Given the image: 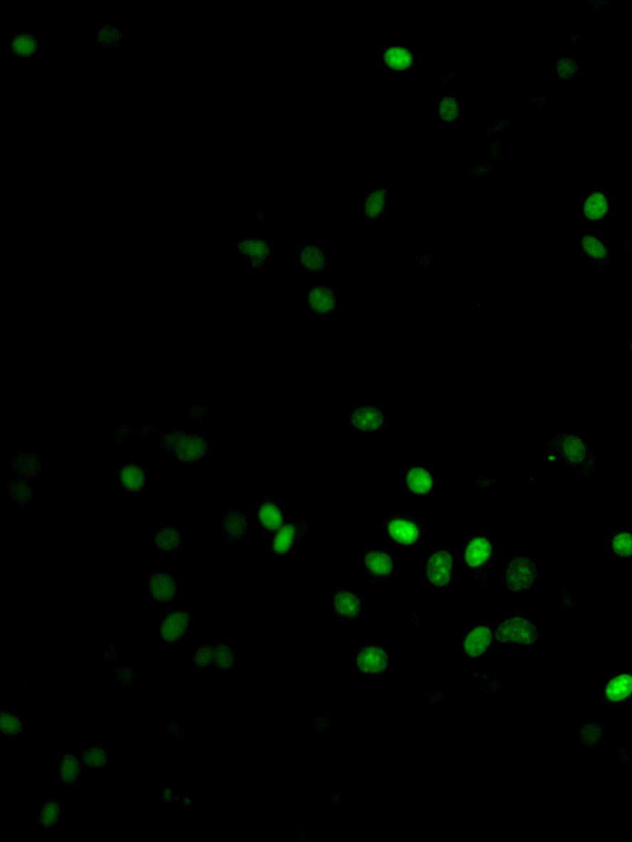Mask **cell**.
Instances as JSON below:
<instances>
[{"label":"cell","mask_w":632,"mask_h":842,"mask_svg":"<svg viewBox=\"0 0 632 842\" xmlns=\"http://www.w3.org/2000/svg\"><path fill=\"white\" fill-rule=\"evenodd\" d=\"M163 449L182 463H197L209 452V442L195 432H166L161 436Z\"/></svg>","instance_id":"6da1fadb"},{"label":"cell","mask_w":632,"mask_h":842,"mask_svg":"<svg viewBox=\"0 0 632 842\" xmlns=\"http://www.w3.org/2000/svg\"><path fill=\"white\" fill-rule=\"evenodd\" d=\"M499 643L531 645L536 641V628L524 616H510L495 631Z\"/></svg>","instance_id":"7a4b0ae2"},{"label":"cell","mask_w":632,"mask_h":842,"mask_svg":"<svg viewBox=\"0 0 632 842\" xmlns=\"http://www.w3.org/2000/svg\"><path fill=\"white\" fill-rule=\"evenodd\" d=\"M385 521L388 535L400 546L416 545L424 537V526L418 519L395 516L388 520L385 519Z\"/></svg>","instance_id":"3957f363"},{"label":"cell","mask_w":632,"mask_h":842,"mask_svg":"<svg viewBox=\"0 0 632 842\" xmlns=\"http://www.w3.org/2000/svg\"><path fill=\"white\" fill-rule=\"evenodd\" d=\"M537 579V568L531 558H514L507 567V583L514 592L530 589Z\"/></svg>","instance_id":"277c9868"},{"label":"cell","mask_w":632,"mask_h":842,"mask_svg":"<svg viewBox=\"0 0 632 842\" xmlns=\"http://www.w3.org/2000/svg\"><path fill=\"white\" fill-rule=\"evenodd\" d=\"M453 555L448 551H437L430 556L426 566V576L435 588L446 587L452 579Z\"/></svg>","instance_id":"5b68a950"},{"label":"cell","mask_w":632,"mask_h":842,"mask_svg":"<svg viewBox=\"0 0 632 842\" xmlns=\"http://www.w3.org/2000/svg\"><path fill=\"white\" fill-rule=\"evenodd\" d=\"M308 530H309V526L304 521L284 524L278 530L271 542L273 553L277 556H284L288 552H291L296 544L301 540V537L306 535Z\"/></svg>","instance_id":"8992f818"},{"label":"cell","mask_w":632,"mask_h":842,"mask_svg":"<svg viewBox=\"0 0 632 842\" xmlns=\"http://www.w3.org/2000/svg\"><path fill=\"white\" fill-rule=\"evenodd\" d=\"M363 563L373 583L385 582L393 576L394 557L387 551L380 549L368 551L363 557Z\"/></svg>","instance_id":"52a82bcc"},{"label":"cell","mask_w":632,"mask_h":842,"mask_svg":"<svg viewBox=\"0 0 632 842\" xmlns=\"http://www.w3.org/2000/svg\"><path fill=\"white\" fill-rule=\"evenodd\" d=\"M190 626V614L188 611H172L162 621L160 628L162 640L168 643H178L188 631Z\"/></svg>","instance_id":"ba28073f"},{"label":"cell","mask_w":632,"mask_h":842,"mask_svg":"<svg viewBox=\"0 0 632 842\" xmlns=\"http://www.w3.org/2000/svg\"><path fill=\"white\" fill-rule=\"evenodd\" d=\"M308 306L314 314L330 315L336 309L337 296L333 288L316 284L308 293Z\"/></svg>","instance_id":"9c48e42d"},{"label":"cell","mask_w":632,"mask_h":842,"mask_svg":"<svg viewBox=\"0 0 632 842\" xmlns=\"http://www.w3.org/2000/svg\"><path fill=\"white\" fill-rule=\"evenodd\" d=\"M492 544L487 537H472L463 552V561L470 568H482L492 558Z\"/></svg>","instance_id":"30bf717a"},{"label":"cell","mask_w":632,"mask_h":842,"mask_svg":"<svg viewBox=\"0 0 632 842\" xmlns=\"http://www.w3.org/2000/svg\"><path fill=\"white\" fill-rule=\"evenodd\" d=\"M357 667L363 673L380 675L388 667V655L383 648L365 646L357 655Z\"/></svg>","instance_id":"8fae6325"},{"label":"cell","mask_w":632,"mask_h":842,"mask_svg":"<svg viewBox=\"0 0 632 842\" xmlns=\"http://www.w3.org/2000/svg\"><path fill=\"white\" fill-rule=\"evenodd\" d=\"M384 415L377 407H362L351 414L350 425L361 432H373L383 426Z\"/></svg>","instance_id":"7c38bea8"},{"label":"cell","mask_w":632,"mask_h":842,"mask_svg":"<svg viewBox=\"0 0 632 842\" xmlns=\"http://www.w3.org/2000/svg\"><path fill=\"white\" fill-rule=\"evenodd\" d=\"M222 531L230 544L241 541L249 535V516L241 510L231 509L222 518Z\"/></svg>","instance_id":"4fadbf2b"},{"label":"cell","mask_w":632,"mask_h":842,"mask_svg":"<svg viewBox=\"0 0 632 842\" xmlns=\"http://www.w3.org/2000/svg\"><path fill=\"white\" fill-rule=\"evenodd\" d=\"M493 643V633L490 628L477 626L467 634L463 641V648L467 656L470 658H480L483 656Z\"/></svg>","instance_id":"5bb4252c"},{"label":"cell","mask_w":632,"mask_h":842,"mask_svg":"<svg viewBox=\"0 0 632 842\" xmlns=\"http://www.w3.org/2000/svg\"><path fill=\"white\" fill-rule=\"evenodd\" d=\"M333 605L337 615L345 620H355L362 613V599L360 596L348 591L337 592L333 597Z\"/></svg>","instance_id":"9a60e30c"},{"label":"cell","mask_w":632,"mask_h":842,"mask_svg":"<svg viewBox=\"0 0 632 842\" xmlns=\"http://www.w3.org/2000/svg\"><path fill=\"white\" fill-rule=\"evenodd\" d=\"M150 591L155 602L161 604L171 602L177 593L176 579L172 574H155L150 581Z\"/></svg>","instance_id":"2e32d148"},{"label":"cell","mask_w":632,"mask_h":842,"mask_svg":"<svg viewBox=\"0 0 632 842\" xmlns=\"http://www.w3.org/2000/svg\"><path fill=\"white\" fill-rule=\"evenodd\" d=\"M259 519L264 531H278L284 525V514L281 511V506L271 498L262 501L259 509Z\"/></svg>","instance_id":"e0dca14e"},{"label":"cell","mask_w":632,"mask_h":842,"mask_svg":"<svg viewBox=\"0 0 632 842\" xmlns=\"http://www.w3.org/2000/svg\"><path fill=\"white\" fill-rule=\"evenodd\" d=\"M406 484H408V489L411 493L418 495H425L429 494L430 492H432L434 487L436 486V482H435L434 477L430 473L428 468L421 467V466H414L408 472Z\"/></svg>","instance_id":"ac0fdd59"},{"label":"cell","mask_w":632,"mask_h":842,"mask_svg":"<svg viewBox=\"0 0 632 842\" xmlns=\"http://www.w3.org/2000/svg\"><path fill=\"white\" fill-rule=\"evenodd\" d=\"M241 255L249 256V262L259 269L264 266L269 255V242L264 239H247L239 244Z\"/></svg>","instance_id":"d6986e66"},{"label":"cell","mask_w":632,"mask_h":842,"mask_svg":"<svg viewBox=\"0 0 632 842\" xmlns=\"http://www.w3.org/2000/svg\"><path fill=\"white\" fill-rule=\"evenodd\" d=\"M563 457L569 464H581L588 458V447L583 440L573 435L563 436L559 444Z\"/></svg>","instance_id":"ffe728a7"},{"label":"cell","mask_w":632,"mask_h":842,"mask_svg":"<svg viewBox=\"0 0 632 842\" xmlns=\"http://www.w3.org/2000/svg\"><path fill=\"white\" fill-rule=\"evenodd\" d=\"M384 65L393 72H406L414 65L410 50L404 46L389 47L384 52Z\"/></svg>","instance_id":"44dd1931"},{"label":"cell","mask_w":632,"mask_h":842,"mask_svg":"<svg viewBox=\"0 0 632 842\" xmlns=\"http://www.w3.org/2000/svg\"><path fill=\"white\" fill-rule=\"evenodd\" d=\"M13 469L20 479L29 481L41 474V458L33 454H19L13 458Z\"/></svg>","instance_id":"7402d4cb"},{"label":"cell","mask_w":632,"mask_h":842,"mask_svg":"<svg viewBox=\"0 0 632 842\" xmlns=\"http://www.w3.org/2000/svg\"><path fill=\"white\" fill-rule=\"evenodd\" d=\"M120 486L130 493H140L145 487L146 472L139 464H129L121 468Z\"/></svg>","instance_id":"603a6c76"},{"label":"cell","mask_w":632,"mask_h":842,"mask_svg":"<svg viewBox=\"0 0 632 842\" xmlns=\"http://www.w3.org/2000/svg\"><path fill=\"white\" fill-rule=\"evenodd\" d=\"M632 695L631 675H621L609 682L605 690V697L609 702H621Z\"/></svg>","instance_id":"cb8c5ba5"},{"label":"cell","mask_w":632,"mask_h":842,"mask_svg":"<svg viewBox=\"0 0 632 842\" xmlns=\"http://www.w3.org/2000/svg\"><path fill=\"white\" fill-rule=\"evenodd\" d=\"M38 41L33 33H18L11 40V53L20 58H31L38 52Z\"/></svg>","instance_id":"d4e9b609"},{"label":"cell","mask_w":632,"mask_h":842,"mask_svg":"<svg viewBox=\"0 0 632 842\" xmlns=\"http://www.w3.org/2000/svg\"><path fill=\"white\" fill-rule=\"evenodd\" d=\"M299 261L306 271L318 272L323 271L326 264V255L320 246L306 245L300 252Z\"/></svg>","instance_id":"484cf974"},{"label":"cell","mask_w":632,"mask_h":842,"mask_svg":"<svg viewBox=\"0 0 632 842\" xmlns=\"http://www.w3.org/2000/svg\"><path fill=\"white\" fill-rule=\"evenodd\" d=\"M583 212H584L586 218L589 219L591 222H596V220L605 218L609 212V203H608L604 193L596 192V193L589 195L583 205Z\"/></svg>","instance_id":"4316f807"},{"label":"cell","mask_w":632,"mask_h":842,"mask_svg":"<svg viewBox=\"0 0 632 842\" xmlns=\"http://www.w3.org/2000/svg\"><path fill=\"white\" fill-rule=\"evenodd\" d=\"M388 210V194L384 189H373L369 193L365 205L363 213L366 218L377 219L383 217Z\"/></svg>","instance_id":"83f0119b"},{"label":"cell","mask_w":632,"mask_h":842,"mask_svg":"<svg viewBox=\"0 0 632 842\" xmlns=\"http://www.w3.org/2000/svg\"><path fill=\"white\" fill-rule=\"evenodd\" d=\"M182 542H183L182 535L175 528L162 529L161 531L155 536V545L157 547V550L160 552H166V553H173V552L180 551Z\"/></svg>","instance_id":"f1b7e54d"},{"label":"cell","mask_w":632,"mask_h":842,"mask_svg":"<svg viewBox=\"0 0 632 842\" xmlns=\"http://www.w3.org/2000/svg\"><path fill=\"white\" fill-rule=\"evenodd\" d=\"M81 762L74 754H66L58 764V776L65 784H74L79 779Z\"/></svg>","instance_id":"f546056e"},{"label":"cell","mask_w":632,"mask_h":842,"mask_svg":"<svg viewBox=\"0 0 632 842\" xmlns=\"http://www.w3.org/2000/svg\"><path fill=\"white\" fill-rule=\"evenodd\" d=\"M581 249L586 256L596 261H603L608 257V250L604 244L593 235H586L581 241Z\"/></svg>","instance_id":"4dcf8cb0"},{"label":"cell","mask_w":632,"mask_h":842,"mask_svg":"<svg viewBox=\"0 0 632 842\" xmlns=\"http://www.w3.org/2000/svg\"><path fill=\"white\" fill-rule=\"evenodd\" d=\"M8 489H9L11 498L18 505L28 504L33 500V489H31V487L29 486L28 481H25V479L19 478L13 483H10Z\"/></svg>","instance_id":"1f68e13d"},{"label":"cell","mask_w":632,"mask_h":842,"mask_svg":"<svg viewBox=\"0 0 632 842\" xmlns=\"http://www.w3.org/2000/svg\"><path fill=\"white\" fill-rule=\"evenodd\" d=\"M82 762L87 769H102L108 762V752L103 746H93L84 752Z\"/></svg>","instance_id":"d6a6232c"},{"label":"cell","mask_w":632,"mask_h":842,"mask_svg":"<svg viewBox=\"0 0 632 842\" xmlns=\"http://www.w3.org/2000/svg\"><path fill=\"white\" fill-rule=\"evenodd\" d=\"M215 648V665L220 670H231L236 662V653L234 648L227 643H220L214 646Z\"/></svg>","instance_id":"836d02e7"},{"label":"cell","mask_w":632,"mask_h":842,"mask_svg":"<svg viewBox=\"0 0 632 842\" xmlns=\"http://www.w3.org/2000/svg\"><path fill=\"white\" fill-rule=\"evenodd\" d=\"M62 814V804L58 801H48L38 813V821L43 828L55 825Z\"/></svg>","instance_id":"e575fe53"},{"label":"cell","mask_w":632,"mask_h":842,"mask_svg":"<svg viewBox=\"0 0 632 842\" xmlns=\"http://www.w3.org/2000/svg\"><path fill=\"white\" fill-rule=\"evenodd\" d=\"M611 545L618 557L628 558L632 556V534L628 531L618 532L613 536Z\"/></svg>","instance_id":"d590c367"},{"label":"cell","mask_w":632,"mask_h":842,"mask_svg":"<svg viewBox=\"0 0 632 842\" xmlns=\"http://www.w3.org/2000/svg\"><path fill=\"white\" fill-rule=\"evenodd\" d=\"M98 41L105 48H118L123 41V33L119 28H113L110 25H105L100 28L98 35Z\"/></svg>","instance_id":"8d00e7d4"},{"label":"cell","mask_w":632,"mask_h":842,"mask_svg":"<svg viewBox=\"0 0 632 842\" xmlns=\"http://www.w3.org/2000/svg\"><path fill=\"white\" fill-rule=\"evenodd\" d=\"M461 107L456 98L446 97L439 104V115L446 123H453L460 116Z\"/></svg>","instance_id":"74e56055"},{"label":"cell","mask_w":632,"mask_h":842,"mask_svg":"<svg viewBox=\"0 0 632 842\" xmlns=\"http://www.w3.org/2000/svg\"><path fill=\"white\" fill-rule=\"evenodd\" d=\"M194 665L199 670H208L212 665H215V648L214 646L204 645L197 650L194 655Z\"/></svg>","instance_id":"f35d334b"},{"label":"cell","mask_w":632,"mask_h":842,"mask_svg":"<svg viewBox=\"0 0 632 842\" xmlns=\"http://www.w3.org/2000/svg\"><path fill=\"white\" fill-rule=\"evenodd\" d=\"M0 727L5 735L18 736L23 732V722L15 714L3 713L0 717Z\"/></svg>","instance_id":"ab89813d"},{"label":"cell","mask_w":632,"mask_h":842,"mask_svg":"<svg viewBox=\"0 0 632 842\" xmlns=\"http://www.w3.org/2000/svg\"><path fill=\"white\" fill-rule=\"evenodd\" d=\"M578 73V65L572 58H564L559 61V74L563 79H571Z\"/></svg>","instance_id":"60d3db41"},{"label":"cell","mask_w":632,"mask_h":842,"mask_svg":"<svg viewBox=\"0 0 632 842\" xmlns=\"http://www.w3.org/2000/svg\"><path fill=\"white\" fill-rule=\"evenodd\" d=\"M118 680L123 685H131L135 680V673L131 667H120L118 670Z\"/></svg>","instance_id":"b9f144b4"},{"label":"cell","mask_w":632,"mask_h":842,"mask_svg":"<svg viewBox=\"0 0 632 842\" xmlns=\"http://www.w3.org/2000/svg\"><path fill=\"white\" fill-rule=\"evenodd\" d=\"M168 730H170V732H171L172 736H173V737H176V739L177 737L182 736V730H180V727H178L177 724H171L170 727H168Z\"/></svg>","instance_id":"7bdbcfd3"},{"label":"cell","mask_w":632,"mask_h":842,"mask_svg":"<svg viewBox=\"0 0 632 842\" xmlns=\"http://www.w3.org/2000/svg\"><path fill=\"white\" fill-rule=\"evenodd\" d=\"M165 799L171 803L172 801H177L178 798H177V794L175 793V791H171V789H168V791H166V793H165Z\"/></svg>","instance_id":"ee69618b"},{"label":"cell","mask_w":632,"mask_h":842,"mask_svg":"<svg viewBox=\"0 0 632 842\" xmlns=\"http://www.w3.org/2000/svg\"><path fill=\"white\" fill-rule=\"evenodd\" d=\"M631 353H632V343H631Z\"/></svg>","instance_id":"f6af8a7d"}]
</instances>
